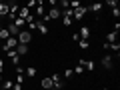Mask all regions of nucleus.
Segmentation results:
<instances>
[{"label":"nucleus","instance_id":"15","mask_svg":"<svg viewBox=\"0 0 120 90\" xmlns=\"http://www.w3.org/2000/svg\"><path fill=\"white\" fill-rule=\"evenodd\" d=\"M24 76H26V78H34V76H36V68H34V66L24 68Z\"/></svg>","mask_w":120,"mask_h":90},{"label":"nucleus","instance_id":"7","mask_svg":"<svg viewBox=\"0 0 120 90\" xmlns=\"http://www.w3.org/2000/svg\"><path fill=\"white\" fill-rule=\"evenodd\" d=\"M78 64H80L82 68H86V70H94L96 68V62H94V60H80Z\"/></svg>","mask_w":120,"mask_h":90},{"label":"nucleus","instance_id":"19","mask_svg":"<svg viewBox=\"0 0 120 90\" xmlns=\"http://www.w3.org/2000/svg\"><path fill=\"white\" fill-rule=\"evenodd\" d=\"M24 74H16V80H14V84H18V86H24Z\"/></svg>","mask_w":120,"mask_h":90},{"label":"nucleus","instance_id":"3","mask_svg":"<svg viewBox=\"0 0 120 90\" xmlns=\"http://www.w3.org/2000/svg\"><path fill=\"white\" fill-rule=\"evenodd\" d=\"M50 80H52V90H62V76L60 74H52L50 76Z\"/></svg>","mask_w":120,"mask_h":90},{"label":"nucleus","instance_id":"8","mask_svg":"<svg viewBox=\"0 0 120 90\" xmlns=\"http://www.w3.org/2000/svg\"><path fill=\"white\" fill-rule=\"evenodd\" d=\"M118 42V32H108L106 34V44H114Z\"/></svg>","mask_w":120,"mask_h":90},{"label":"nucleus","instance_id":"14","mask_svg":"<svg viewBox=\"0 0 120 90\" xmlns=\"http://www.w3.org/2000/svg\"><path fill=\"white\" fill-rule=\"evenodd\" d=\"M40 86H42V90H52V80H50V76L44 78V80L40 82Z\"/></svg>","mask_w":120,"mask_h":90},{"label":"nucleus","instance_id":"17","mask_svg":"<svg viewBox=\"0 0 120 90\" xmlns=\"http://www.w3.org/2000/svg\"><path fill=\"white\" fill-rule=\"evenodd\" d=\"M0 16H8V2H0Z\"/></svg>","mask_w":120,"mask_h":90},{"label":"nucleus","instance_id":"18","mask_svg":"<svg viewBox=\"0 0 120 90\" xmlns=\"http://www.w3.org/2000/svg\"><path fill=\"white\" fill-rule=\"evenodd\" d=\"M36 14H38L40 18H42L44 14H46V12H44V6H42V2H40V0H38V2H36Z\"/></svg>","mask_w":120,"mask_h":90},{"label":"nucleus","instance_id":"29","mask_svg":"<svg viewBox=\"0 0 120 90\" xmlns=\"http://www.w3.org/2000/svg\"><path fill=\"white\" fill-rule=\"evenodd\" d=\"M0 50H2V42H0Z\"/></svg>","mask_w":120,"mask_h":90},{"label":"nucleus","instance_id":"2","mask_svg":"<svg viewBox=\"0 0 120 90\" xmlns=\"http://www.w3.org/2000/svg\"><path fill=\"white\" fill-rule=\"evenodd\" d=\"M60 18H62V24H64V26H72V22H74V18H72V10H70V8L62 10Z\"/></svg>","mask_w":120,"mask_h":90},{"label":"nucleus","instance_id":"23","mask_svg":"<svg viewBox=\"0 0 120 90\" xmlns=\"http://www.w3.org/2000/svg\"><path fill=\"white\" fill-rule=\"evenodd\" d=\"M72 72H74V74H84V68H82V66H80V64H78V66H76V68H74V70H72Z\"/></svg>","mask_w":120,"mask_h":90},{"label":"nucleus","instance_id":"30","mask_svg":"<svg viewBox=\"0 0 120 90\" xmlns=\"http://www.w3.org/2000/svg\"><path fill=\"white\" fill-rule=\"evenodd\" d=\"M22 90H26V88H22Z\"/></svg>","mask_w":120,"mask_h":90},{"label":"nucleus","instance_id":"22","mask_svg":"<svg viewBox=\"0 0 120 90\" xmlns=\"http://www.w3.org/2000/svg\"><path fill=\"white\" fill-rule=\"evenodd\" d=\"M62 76H64V78H72V76H74V72L68 68V70H64V72H62Z\"/></svg>","mask_w":120,"mask_h":90},{"label":"nucleus","instance_id":"10","mask_svg":"<svg viewBox=\"0 0 120 90\" xmlns=\"http://www.w3.org/2000/svg\"><path fill=\"white\" fill-rule=\"evenodd\" d=\"M16 54H18V56L28 54V46H26V44H18V46H16Z\"/></svg>","mask_w":120,"mask_h":90},{"label":"nucleus","instance_id":"20","mask_svg":"<svg viewBox=\"0 0 120 90\" xmlns=\"http://www.w3.org/2000/svg\"><path fill=\"white\" fill-rule=\"evenodd\" d=\"M78 46H80L82 50H88V48H90V44H88V40H78Z\"/></svg>","mask_w":120,"mask_h":90},{"label":"nucleus","instance_id":"16","mask_svg":"<svg viewBox=\"0 0 120 90\" xmlns=\"http://www.w3.org/2000/svg\"><path fill=\"white\" fill-rule=\"evenodd\" d=\"M88 10H90L92 14H96V16H98V14L102 12V4H92V6H90Z\"/></svg>","mask_w":120,"mask_h":90},{"label":"nucleus","instance_id":"5","mask_svg":"<svg viewBox=\"0 0 120 90\" xmlns=\"http://www.w3.org/2000/svg\"><path fill=\"white\" fill-rule=\"evenodd\" d=\"M90 34H92V30H90V26H82L80 32H78V36H80V40H88Z\"/></svg>","mask_w":120,"mask_h":90},{"label":"nucleus","instance_id":"26","mask_svg":"<svg viewBox=\"0 0 120 90\" xmlns=\"http://www.w3.org/2000/svg\"><path fill=\"white\" fill-rule=\"evenodd\" d=\"M32 6H36V0H30L28 4H26V8H32Z\"/></svg>","mask_w":120,"mask_h":90},{"label":"nucleus","instance_id":"28","mask_svg":"<svg viewBox=\"0 0 120 90\" xmlns=\"http://www.w3.org/2000/svg\"><path fill=\"white\" fill-rule=\"evenodd\" d=\"M0 82H2V72H0Z\"/></svg>","mask_w":120,"mask_h":90},{"label":"nucleus","instance_id":"9","mask_svg":"<svg viewBox=\"0 0 120 90\" xmlns=\"http://www.w3.org/2000/svg\"><path fill=\"white\" fill-rule=\"evenodd\" d=\"M36 30H38L42 36H46V34H48V24H44V22H40V20H38V26H36Z\"/></svg>","mask_w":120,"mask_h":90},{"label":"nucleus","instance_id":"27","mask_svg":"<svg viewBox=\"0 0 120 90\" xmlns=\"http://www.w3.org/2000/svg\"><path fill=\"white\" fill-rule=\"evenodd\" d=\"M0 72H4V60L0 58Z\"/></svg>","mask_w":120,"mask_h":90},{"label":"nucleus","instance_id":"1","mask_svg":"<svg viewBox=\"0 0 120 90\" xmlns=\"http://www.w3.org/2000/svg\"><path fill=\"white\" fill-rule=\"evenodd\" d=\"M16 40H18V44H26V46H28L30 40H32V32H28V30H20L18 36H16Z\"/></svg>","mask_w":120,"mask_h":90},{"label":"nucleus","instance_id":"21","mask_svg":"<svg viewBox=\"0 0 120 90\" xmlns=\"http://www.w3.org/2000/svg\"><path fill=\"white\" fill-rule=\"evenodd\" d=\"M14 88V80H4V90H12Z\"/></svg>","mask_w":120,"mask_h":90},{"label":"nucleus","instance_id":"12","mask_svg":"<svg viewBox=\"0 0 120 90\" xmlns=\"http://www.w3.org/2000/svg\"><path fill=\"white\" fill-rule=\"evenodd\" d=\"M18 16L26 20V18L30 16V8H26V6H20V10H18Z\"/></svg>","mask_w":120,"mask_h":90},{"label":"nucleus","instance_id":"25","mask_svg":"<svg viewBox=\"0 0 120 90\" xmlns=\"http://www.w3.org/2000/svg\"><path fill=\"white\" fill-rule=\"evenodd\" d=\"M118 30H120V22L116 20V22H114V30H112V32H118Z\"/></svg>","mask_w":120,"mask_h":90},{"label":"nucleus","instance_id":"4","mask_svg":"<svg viewBox=\"0 0 120 90\" xmlns=\"http://www.w3.org/2000/svg\"><path fill=\"white\" fill-rule=\"evenodd\" d=\"M86 12H88V8H86V6H78V8H74V10H72V18H76V20H82Z\"/></svg>","mask_w":120,"mask_h":90},{"label":"nucleus","instance_id":"6","mask_svg":"<svg viewBox=\"0 0 120 90\" xmlns=\"http://www.w3.org/2000/svg\"><path fill=\"white\" fill-rule=\"evenodd\" d=\"M102 48H104V50H112L116 56H118V52H120V44H118V42H114V44H106V42H104Z\"/></svg>","mask_w":120,"mask_h":90},{"label":"nucleus","instance_id":"24","mask_svg":"<svg viewBox=\"0 0 120 90\" xmlns=\"http://www.w3.org/2000/svg\"><path fill=\"white\" fill-rule=\"evenodd\" d=\"M112 16H114V18L120 16V8H118V6H116V8H112Z\"/></svg>","mask_w":120,"mask_h":90},{"label":"nucleus","instance_id":"13","mask_svg":"<svg viewBox=\"0 0 120 90\" xmlns=\"http://www.w3.org/2000/svg\"><path fill=\"white\" fill-rule=\"evenodd\" d=\"M12 24L16 26L18 30H22V28H24V26H26V20H24V18H20V16H16V20H14Z\"/></svg>","mask_w":120,"mask_h":90},{"label":"nucleus","instance_id":"11","mask_svg":"<svg viewBox=\"0 0 120 90\" xmlns=\"http://www.w3.org/2000/svg\"><path fill=\"white\" fill-rule=\"evenodd\" d=\"M102 66L104 68H112V54H106L102 58Z\"/></svg>","mask_w":120,"mask_h":90}]
</instances>
